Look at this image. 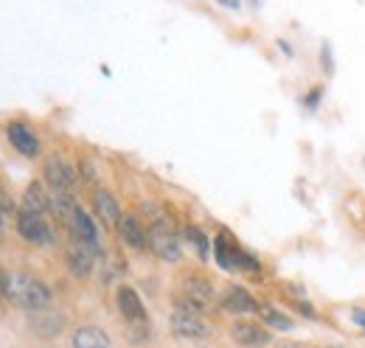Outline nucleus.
<instances>
[{"label": "nucleus", "mask_w": 365, "mask_h": 348, "mask_svg": "<svg viewBox=\"0 0 365 348\" xmlns=\"http://www.w3.org/2000/svg\"><path fill=\"white\" fill-rule=\"evenodd\" d=\"M152 214H146V233H149V253L163 264H178L182 259V233L178 230L175 219L166 217L163 211L152 208Z\"/></svg>", "instance_id": "f257e3e1"}, {"label": "nucleus", "mask_w": 365, "mask_h": 348, "mask_svg": "<svg viewBox=\"0 0 365 348\" xmlns=\"http://www.w3.org/2000/svg\"><path fill=\"white\" fill-rule=\"evenodd\" d=\"M6 298H11L14 304L26 312H40L53 306V292L46 281H40L37 275L29 272H11L9 275V292Z\"/></svg>", "instance_id": "f03ea898"}, {"label": "nucleus", "mask_w": 365, "mask_h": 348, "mask_svg": "<svg viewBox=\"0 0 365 348\" xmlns=\"http://www.w3.org/2000/svg\"><path fill=\"white\" fill-rule=\"evenodd\" d=\"M214 304V284L211 278L200 275V272H185L178 281V292H175V306H185L194 312H205Z\"/></svg>", "instance_id": "7ed1b4c3"}, {"label": "nucleus", "mask_w": 365, "mask_h": 348, "mask_svg": "<svg viewBox=\"0 0 365 348\" xmlns=\"http://www.w3.org/2000/svg\"><path fill=\"white\" fill-rule=\"evenodd\" d=\"M169 329L180 340H205L214 332L211 323L202 317V312H194V309H185V306H172V312H169Z\"/></svg>", "instance_id": "20e7f679"}, {"label": "nucleus", "mask_w": 365, "mask_h": 348, "mask_svg": "<svg viewBox=\"0 0 365 348\" xmlns=\"http://www.w3.org/2000/svg\"><path fill=\"white\" fill-rule=\"evenodd\" d=\"M14 225H17L20 239L29 242V245H34V247H46V245H53V242H56V233H53V227L48 225L46 214H34V211L20 208Z\"/></svg>", "instance_id": "39448f33"}, {"label": "nucleus", "mask_w": 365, "mask_h": 348, "mask_svg": "<svg viewBox=\"0 0 365 348\" xmlns=\"http://www.w3.org/2000/svg\"><path fill=\"white\" fill-rule=\"evenodd\" d=\"M43 180H46V185L51 191H76L79 169L71 160H65L59 155H51L46 160V166H43Z\"/></svg>", "instance_id": "423d86ee"}, {"label": "nucleus", "mask_w": 365, "mask_h": 348, "mask_svg": "<svg viewBox=\"0 0 365 348\" xmlns=\"http://www.w3.org/2000/svg\"><path fill=\"white\" fill-rule=\"evenodd\" d=\"M230 340L242 348H264L273 343V334H270V329L264 323H256V320H233Z\"/></svg>", "instance_id": "0eeeda50"}, {"label": "nucleus", "mask_w": 365, "mask_h": 348, "mask_svg": "<svg viewBox=\"0 0 365 348\" xmlns=\"http://www.w3.org/2000/svg\"><path fill=\"white\" fill-rule=\"evenodd\" d=\"M68 326V317L59 312V309H40V312H29V329L34 337H43V340H53L65 332Z\"/></svg>", "instance_id": "6e6552de"}, {"label": "nucleus", "mask_w": 365, "mask_h": 348, "mask_svg": "<svg viewBox=\"0 0 365 348\" xmlns=\"http://www.w3.org/2000/svg\"><path fill=\"white\" fill-rule=\"evenodd\" d=\"M115 306H118V312H121V317L127 320L130 329H133V326H149L146 306H143L140 295H138L133 287L121 284V287L115 290Z\"/></svg>", "instance_id": "1a4fd4ad"}, {"label": "nucleus", "mask_w": 365, "mask_h": 348, "mask_svg": "<svg viewBox=\"0 0 365 348\" xmlns=\"http://www.w3.org/2000/svg\"><path fill=\"white\" fill-rule=\"evenodd\" d=\"M96 261L98 259V253L88 247V245H82V242H71L68 245V250H65V264H68V270H71V275H76V278H91L93 272H96Z\"/></svg>", "instance_id": "9d476101"}, {"label": "nucleus", "mask_w": 365, "mask_h": 348, "mask_svg": "<svg viewBox=\"0 0 365 348\" xmlns=\"http://www.w3.org/2000/svg\"><path fill=\"white\" fill-rule=\"evenodd\" d=\"M93 214L98 217V222L104 225V227H118V222L124 217V211H121V203L115 200V194L110 191V188H96L93 191Z\"/></svg>", "instance_id": "9b49d317"}, {"label": "nucleus", "mask_w": 365, "mask_h": 348, "mask_svg": "<svg viewBox=\"0 0 365 348\" xmlns=\"http://www.w3.org/2000/svg\"><path fill=\"white\" fill-rule=\"evenodd\" d=\"M68 233H71V239H73V242L88 245V247H93L98 256L104 253V247H101V233H98L96 222H93V217L85 211V208H79V211H76L73 222L68 225Z\"/></svg>", "instance_id": "f8f14e48"}, {"label": "nucleus", "mask_w": 365, "mask_h": 348, "mask_svg": "<svg viewBox=\"0 0 365 348\" xmlns=\"http://www.w3.org/2000/svg\"><path fill=\"white\" fill-rule=\"evenodd\" d=\"M115 233H118V239L127 247L149 250V233H146V225H143V219L138 217V214H124L121 222H118V227H115Z\"/></svg>", "instance_id": "ddd939ff"}, {"label": "nucleus", "mask_w": 365, "mask_h": 348, "mask_svg": "<svg viewBox=\"0 0 365 348\" xmlns=\"http://www.w3.org/2000/svg\"><path fill=\"white\" fill-rule=\"evenodd\" d=\"M6 135H9V143L23 155V158H37L40 155V138L34 135V130L23 121H11L6 127Z\"/></svg>", "instance_id": "4468645a"}, {"label": "nucleus", "mask_w": 365, "mask_h": 348, "mask_svg": "<svg viewBox=\"0 0 365 348\" xmlns=\"http://www.w3.org/2000/svg\"><path fill=\"white\" fill-rule=\"evenodd\" d=\"M220 306L230 312V314H256L259 312V301L245 290V287H228L220 298Z\"/></svg>", "instance_id": "2eb2a0df"}, {"label": "nucleus", "mask_w": 365, "mask_h": 348, "mask_svg": "<svg viewBox=\"0 0 365 348\" xmlns=\"http://www.w3.org/2000/svg\"><path fill=\"white\" fill-rule=\"evenodd\" d=\"M79 208H82V205L76 203L73 191H51V214H53V219H56L65 230H68V225L73 222Z\"/></svg>", "instance_id": "dca6fc26"}, {"label": "nucleus", "mask_w": 365, "mask_h": 348, "mask_svg": "<svg viewBox=\"0 0 365 348\" xmlns=\"http://www.w3.org/2000/svg\"><path fill=\"white\" fill-rule=\"evenodd\" d=\"M71 348H113V340L101 326L88 323L71 334Z\"/></svg>", "instance_id": "f3484780"}, {"label": "nucleus", "mask_w": 365, "mask_h": 348, "mask_svg": "<svg viewBox=\"0 0 365 348\" xmlns=\"http://www.w3.org/2000/svg\"><path fill=\"white\" fill-rule=\"evenodd\" d=\"M23 208L34 214H48L51 211V188H46L40 180L29 183L23 191Z\"/></svg>", "instance_id": "a211bd4d"}, {"label": "nucleus", "mask_w": 365, "mask_h": 348, "mask_svg": "<svg viewBox=\"0 0 365 348\" xmlns=\"http://www.w3.org/2000/svg\"><path fill=\"white\" fill-rule=\"evenodd\" d=\"M259 320L267 326V329H273V332H292L295 329V320L284 312V309H278L273 304H262L259 306Z\"/></svg>", "instance_id": "6ab92c4d"}, {"label": "nucleus", "mask_w": 365, "mask_h": 348, "mask_svg": "<svg viewBox=\"0 0 365 348\" xmlns=\"http://www.w3.org/2000/svg\"><path fill=\"white\" fill-rule=\"evenodd\" d=\"M182 239L194 247V253H197V259L200 261H208L211 256V247H214V242H211V236H205V230L200 227V225H185L180 230Z\"/></svg>", "instance_id": "aec40b11"}, {"label": "nucleus", "mask_w": 365, "mask_h": 348, "mask_svg": "<svg viewBox=\"0 0 365 348\" xmlns=\"http://www.w3.org/2000/svg\"><path fill=\"white\" fill-rule=\"evenodd\" d=\"M233 245H236V239L230 236L228 230H220L217 236H214V261L222 267V270H233Z\"/></svg>", "instance_id": "412c9836"}, {"label": "nucleus", "mask_w": 365, "mask_h": 348, "mask_svg": "<svg viewBox=\"0 0 365 348\" xmlns=\"http://www.w3.org/2000/svg\"><path fill=\"white\" fill-rule=\"evenodd\" d=\"M233 270H242V272H262V261L256 259L253 253H247L239 242L233 245Z\"/></svg>", "instance_id": "4be33fe9"}, {"label": "nucleus", "mask_w": 365, "mask_h": 348, "mask_svg": "<svg viewBox=\"0 0 365 348\" xmlns=\"http://www.w3.org/2000/svg\"><path fill=\"white\" fill-rule=\"evenodd\" d=\"M323 93H326V85H312L301 96V107H304L307 113H318L320 101H323Z\"/></svg>", "instance_id": "5701e85b"}, {"label": "nucleus", "mask_w": 365, "mask_h": 348, "mask_svg": "<svg viewBox=\"0 0 365 348\" xmlns=\"http://www.w3.org/2000/svg\"><path fill=\"white\" fill-rule=\"evenodd\" d=\"M320 71H323V76L326 79H331L334 76V56H331V43H320Z\"/></svg>", "instance_id": "b1692460"}, {"label": "nucleus", "mask_w": 365, "mask_h": 348, "mask_svg": "<svg viewBox=\"0 0 365 348\" xmlns=\"http://www.w3.org/2000/svg\"><path fill=\"white\" fill-rule=\"evenodd\" d=\"M292 306H295V309H298L301 314H307L309 320H315V317H318V312H315V306L309 304V301H304V298H298V301H292Z\"/></svg>", "instance_id": "393cba45"}, {"label": "nucleus", "mask_w": 365, "mask_h": 348, "mask_svg": "<svg viewBox=\"0 0 365 348\" xmlns=\"http://www.w3.org/2000/svg\"><path fill=\"white\" fill-rule=\"evenodd\" d=\"M349 314H351L354 326H357V329L365 334V309H363V306H351V309H349Z\"/></svg>", "instance_id": "a878e982"}, {"label": "nucleus", "mask_w": 365, "mask_h": 348, "mask_svg": "<svg viewBox=\"0 0 365 348\" xmlns=\"http://www.w3.org/2000/svg\"><path fill=\"white\" fill-rule=\"evenodd\" d=\"M79 177H85V180H91V183H96V169H93L91 160H79Z\"/></svg>", "instance_id": "bb28decb"}, {"label": "nucleus", "mask_w": 365, "mask_h": 348, "mask_svg": "<svg viewBox=\"0 0 365 348\" xmlns=\"http://www.w3.org/2000/svg\"><path fill=\"white\" fill-rule=\"evenodd\" d=\"M217 3L230 9V11H242V0H217Z\"/></svg>", "instance_id": "cd10ccee"}, {"label": "nucleus", "mask_w": 365, "mask_h": 348, "mask_svg": "<svg viewBox=\"0 0 365 348\" xmlns=\"http://www.w3.org/2000/svg\"><path fill=\"white\" fill-rule=\"evenodd\" d=\"M0 211H3V214H6V211H11V200L6 197V191H3V188H0Z\"/></svg>", "instance_id": "c85d7f7f"}, {"label": "nucleus", "mask_w": 365, "mask_h": 348, "mask_svg": "<svg viewBox=\"0 0 365 348\" xmlns=\"http://www.w3.org/2000/svg\"><path fill=\"white\" fill-rule=\"evenodd\" d=\"M9 292V275L3 272V267H0V295H6Z\"/></svg>", "instance_id": "c756f323"}, {"label": "nucleus", "mask_w": 365, "mask_h": 348, "mask_svg": "<svg viewBox=\"0 0 365 348\" xmlns=\"http://www.w3.org/2000/svg\"><path fill=\"white\" fill-rule=\"evenodd\" d=\"M275 45H278V48H281V51H284L287 56H292V45H289V43H284V40H278V43H275Z\"/></svg>", "instance_id": "7c9ffc66"}, {"label": "nucleus", "mask_w": 365, "mask_h": 348, "mask_svg": "<svg viewBox=\"0 0 365 348\" xmlns=\"http://www.w3.org/2000/svg\"><path fill=\"white\" fill-rule=\"evenodd\" d=\"M275 348H309V346H304V343H278Z\"/></svg>", "instance_id": "2f4dec72"}, {"label": "nucleus", "mask_w": 365, "mask_h": 348, "mask_svg": "<svg viewBox=\"0 0 365 348\" xmlns=\"http://www.w3.org/2000/svg\"><path fill=\"white\" fill-rule=\"evenodd\" d=\"M323 348H349V346H323Z\"/></svg>", "instance_id": "473e14b6"}, {"label": "nucleus", "mask_w": 365, "mask_h": 348, "mask_svg": "<svg viewBox=\"0 0 365 348\" xmlns=\"http://www.w3.org/2000/svg\"><path fill=\"white\" fill-rule=\"evenodd\" d=\"M0 227H3V211H0Z\"/></svg>", "instance_id": "72a5a7b5"}, {"label": "nucleus", "mask_w": 365, "mask_h": 348, "mask_svg": "<svg viewBox=\"0 0 365 348\" xmlns=\"http://www.w3.org/2000/svg\"><path fill=\"white\" fill-rule=\"evenodd\" d=\"M363 166H365V160H363Z\"/></svg>", "instance_id": "f704fd0d"}]
</instances>
